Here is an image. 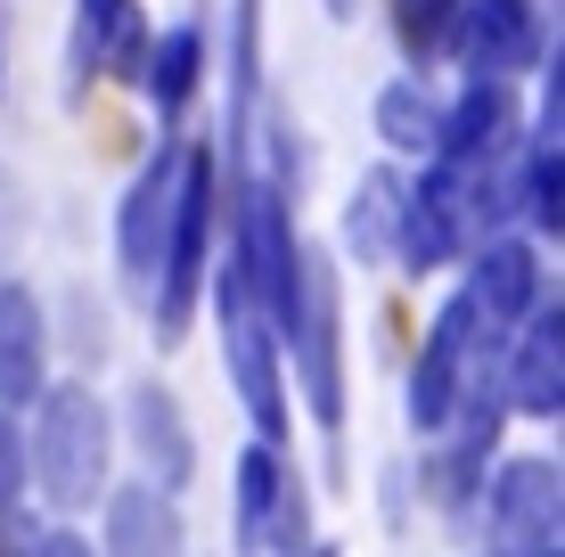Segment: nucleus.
<instances>
[{"label":"nucleus","mask_w":565,"mask_h":557,"mask_svg":"<svg viewBox=\"0 0 565 557\" xmlns=\"http://www.w3.org/2000/svg\"><path fill=\"white\" fill-rule=\"evenodd\" d=\"M148 57V25L131 0H83L74 17V66L83 74H140Z\"/></svg>","instance_id":"nucleus-11"},{"label":"nucleus","mask_w":565,"mask_h":557,"mask_svg":"<svg viewBox=\"0 0 565 557\" xmlns=\"http://www.w3.org/2000/svg\"><path fill=\"white\" fill-rule=\"evenodd\" d=\"M107 557H181V516L156 484L107 501Z\"/></svg>","instance_id":"nucleus-13"},{"label":"nucleus","mask_w":565,"mask_h":557,"mask_svg":"<svg viewBox=\"0 0 565 557\" xmlns=\"http://www.w3.org/2000/svg\"><path fill=\"white\" fill-rule=\"evenodd\" d=\"M0 401H42V312L25 287H0Z\"/></svg>","instance_id":"nucleus-14"},{"label":"nucleus","mask_w":565,"mask_h":557,"mask_svg":"<svg viewBox=\"0 0 565 557\" xmlns=\"http://www.w3.org/2000/svg\"><path fill=\"white\" fill-rule=\"evenodd\" d=\"M279 336L296 344V369H303L311 410L337 427V418H344V394H337V271H328L320 255H296V296H287Z\"/></svg>","instance_id":"nucleus-4"},{"label":"nucleus","mask_w":565,"mask_h":557,"mask_svg":"<svg viewBox=\"0 0 565 557\" xmlns=\"http://www.w3.org/2000/svg\"><path fill=\"white\" fill-rule=\"evenodd\" d=\"M238 542H246V549H287V542H303L296 475L279 468V451H270V443L238 459Z\"/></svg>","instance_id":"nucleus-9"},{"label":"nucleus","mask_w":565,"mask_h":557,"mask_svg":"<svg viewBox=\"0 0 565 557\" xmlns=\"http://www.w3.org/2000/svg\"><path fill=\"white\" fill-rule=\"evenodd\" d=\"M222 344H230V377H238V401H246V418H255L263 435H279L287 427V394H279V329L255 312V296H246V279H238V263L222 255Z\"/></svg>","instance_id":"nucleus-3"},{"label":"nucleus","mask_w":565,"mask_h":557,"mask_svg":"<svg viewBox=\"0 0 565 557\" xmlns=\"http://www.w3.org/2000/svg\"><path fill=\"white\" fill-rule=\"evenodd\" d=\"M394 205H402V189L377 172V181L361 189V205H353V246H361V255H377V238H385V214H394Z\"/></svg>","instance_id":"nucleus-21"},{"label":"nucleus","mask_w":565,"mask_h":557,"mask_svg":"<svg viewBox=\"0 0 565 557\" xmlns=\"http://www.w3.org/2000/svg\"><path fill=\"white\" fill-rule=\"evenodd\" d=\"M205 255H213V157H205V148H181V205H172L164 271H156V336H164V344L189 329Z\"/></svg>","instance_id":"nucleus-2"},{"label":"nucleus","mask_w":565,"mask_h":557,"mask_svg":"<svg viewBox=\"0 0 565 557\" xmlns=\"http://www.w3.org/2000/svg\"><path fill=\"white\" fill-rule=\"evenodd\" d=\"M33 475L57 508H90L107 484V410L90 386H42V427H33Z\"/></svg>","instance_id":"nucleus-1"},{"label":"nucleus","mask_w":565,"mask_h":557,"mask_svg":"<svg viewBox=\"0 0 565 557\" xmlns=\"http://www.w3.org/2000/svg\"><path fill=\"white\" fill-rule=\"evenodd\" d=\"M476 344H483V320H476V303H443V320H435V336H426V353H418V377H411V410H418V427L426 435H443L451 427V410H459V394H467V377L483 369L476 361Z\"/></svg>","instance_id":"nucleus-5"},{"label":"nucleus","mask_w":565,"mask_h":557,"mask_svg":"<svg viewBox=\"0 0 565 557\" xmlns=\"http://www.w3.org/2000/svg\"><path fill=\"white\" fill-rule=\"evenodd\" d=\"M377 131H385L394 148H435V131H443V107L426 99L418 83H394V90L377 99Z\"/></svg>","instance_id":"nucleus-18"},{"label":"nucleus","mask_w":565,"mask_h":557,"mask_svg":"<svg viewBox=\"0 0 565 557\" xmlns=\"http://www.w3.org/2000/svg\"><path fill=\"white\" fill-rule=\"evenodd\" d=\"M467 303H476L483 329H509V320H524V312L541 303V263H533V246H516V238L483 246L476 279H467Z\"/></svg>","instance_id":"nucleus-10"},{"label":"nucleus","mask_w":565,"mask_h":557,"mask_svg":"<svg viewBox=\"0 0 565 557\" xmlns=\"http://www.w3.org/2000/svg\"><path fill=\"white\" fill-rule=\"evenodd\" d=\"M198 66H205L198 25H172L164 42H156V50L140 57V74H148V99L164 107V115H181V107H189V90H198Z\"/></svg>","instance_id":"nucleus-17"},{"label":"nucleus","mask_w":565,"mask_h":557,"mask_svg":"<svg viewBox=\"0 0 565 557\" xmlns=\"http://www.w3.org/2000/svg\"><path fill=\"white\" fill-rule=\"evenodd\" d=\"M451 17H459V0H402V42H411V57L451 42Z\"/></svg>","instance_id":"nucleus-20"},{"label":"nucleus","mask_w":565,"mask_h":557,"mask_svg":"<svg viewBox=\"0 0 565 557\" xmlns=\"http://www.w3.org/2000/svg\"><path fill=\"white\" fill-rule=\"evenodd\" d=\"M524 214H533V229H550V238H557V222H565V164H557V140H541L533 157H524Z\"/></svg>","instance_id":"nucleus-19"},{"label":"nucleus","mask_w":565,"mask_h":557,"mask_svg":"<svg viewBox=\"0 0 565 557\" xmlns=\"http://www.w3.org/2000/svg\"><path fill=\"white\" fill-rule=\"evenodd\" d=\"M451 50L467 57L476 83H500V74L541 66V17H533V0H459Z\"/></svg>","instance_id":"nucleus-6"},{"label":"nucleus","mask_w":565,"mask_h":557,"mask_svg":"<svg viewBox=\"0 0 565 557\" xmlns=\"http://www.w3.org/2000/svg\"><path fill=\"white\" fill-rule=\"evenodd\" d=\"M303 557H328V549H303Z\"/></svg>","instance_id":"nucleus-23"},{"label":"nucleus","mask_w":565,"mask_h":557,"mask_svg":"<svg viewBox=\"0 0 565 557\" xmlns=\"http://www.w3.org/2000/svg\"><path fill=\"white\" fill-rule=\"evenodd\" d=\"M557 361H565V320L557 303L550 312H524V344H516V401L533 418H557Z\"/></svg>","instance_id":"nucleus-15"},{"label":"nucleus","mask_w":565,"mask_h":557,"mask_svg":"<svg viewBox=\"0 0 565 557\" xmlns=\"http://www.w3.org/2000/svg\"><path fill=\"white\" fill-rule=\"evenodd\" d=\"M492 533H500V557H557V468H550V459H516V468H500Z\"/></svg>","instance_id":"nucleus-7"},{"label":"nucleus","mask_w":565,"mask_h":557,"mask_svg":"<svg viewBox=\"0 0 565 557\" xmlns=\"http://www.w3.org/2000/svg\"><path fill=\"white\" fill-rule=\"evenodd\" d=\"M172 205H181V148H164L140 172V189L124 197V271H131V287H156V271H164Z\"/></svg>","instance_id":"nucleus-8"},{"label":"nucleus","mask_w":565,"mask_h":557,"mask_svg":"<svg viewBox=\"0 0 565 557\" xmlns=\"http://www.w3.org/2000/svg\"><path fill=\"white\" fill-rule=\"evenodd\" d=\"M131 427H140V451L156 468V484H181L189 475V435H181V401H172L164 386H131Z\"/></svg>","instance_id":"nucleus-16"},{"label":"nucleus","mask_w":565,"mask_h":557,"mask_svg":"<svg viewBox=\"0 0 565 557\" xmlns=\"http://www.w3.org/2000/svg\"><path fill=\"white\" fill-rule=\"evenodd\" d=\"M509 115H516V107H509V90H500V83H476L451 115H443L435 157H443V164H492V148L509 140Z\"/></svg>","instance_id":"nucleus-12"},{"label":"nucleus","mask_w":565,"mask_h":557,"mask_svg":"<svg viewBox=\"0 0 565 557\" xmlns=\"http://www.w3.org/2000/svg\"><path fill=\"white\" fill-rule=\"evenodd\" d=\"M42 557H90V542H74V533H50Z\"/></svg>","instance_id":"nucleus-22"}]
</instances>
